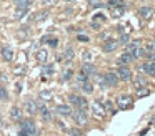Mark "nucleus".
<instances>
[{"label": "nucleus", "mask_w": 155, "mask_h": 136, "mask_svg": "<svg viewBox=\"0 0 155 136\" xmlns=\"http://www.w3.org/2000/svg\"><path fill=\"white\" fill-rule=\"evenodd\" d=\"M68 101H70L77 109H84V111H87V108H88V103H87V100H85L84 96L70 95V96H68Z\"/></svg>", "instance_id": "nucleus-1"}, {"label": "nucleus", "mask_w": 155, "mask_h": 136, "mask_svg": "<svg viewBox=\"0 0 155 136\" xmlns=\"http://www.w3.org/2000/svg\"><path fill=\"white\" fill-rule=\"evenodd\" d=\"M22 125V131L24 133H27V134H37V126H35V123H34V119H24V121L20 123Z\"/></svg>", "instance_id": "nucleus-2"}, {"label": "nucleus", "mask_w": 155, "mask_h": 136, "mask_svg": "<svg viewBox=\"0 0 155 136\" xmlns=\"http://www.w3.org/2000/svg\"><path fill=\"white\" fill-rule=\"evenodd\" d=\"M72 115H74V119H75V123H77L78 126H85V125H87V121H88L87 111H84V109H75Z\"/></svg>", "instance_id": "nucleus-3"}, {"label": "nucleus", "mask_w": 155, "mask_h": 136, "mask_svg": "<svg viewBox=\"0 0 155 136\" xmlns=\"http://www.w3.org/2000/svg\"><path fill=\"white\" fill-rule=\"evenodd\" d=\"M24 109L28 115H35V113H38V103L34 98H27L25 100V105H24Z\"/></svg>", "instance_id": "nucleus-4"}, {"label": "nucleus", "mask_w": 155, "mask_h": 136, "mask_svg": "<svg viewBox=\"0 0 155 136\" xmlns=\"http://www.w3.org/2000/svg\"><path fill=\"white\" fill-rule=\"evenodd\" d=\"M38 113L42 115V118H44L45 121H52V119H54V111H52V109H48L42 101L38 103Z\"/></svg>", "instance_id": "nucleus-5"}, {"label": "nucleus", "mask_w": 155, "mask_h": 136, "mask_svg": "<svg viewBox=\"0 0 155 136\" xmlns=\"http://www.w3.org/2000/svg\"><path fill=\"white\" fill-rule=\"evenodd\" d=\"M117 106L120 109H127V108H130L132 106V96H128V95H120L117 98Z\"/></svg>", "instance_id": "nucleus-6"}, {"label": "nucleus", "mask_w": 155, "mask_h": 136, "mask_svg": "<svg viewBox=\"0 0 155 136\" xmlns=\"http://www.w3.org/2000/svg\"><path fill=\"white\" fill-rule=\"evenodd\" d=\"M137 13H138V17H140V18L148 20V18H152V17H153V8H152L150 5H143V7H140V8L137 10Z\"/></svg>", "instance_id": "nucleus-7"}, {"label": "nucleus", "mask_w": 155, "mask_h": 136, "mask_svg": "<svg viewBox=\"0 0 155 136\" xmlns=\"http://www.w3.org/2000/svg\"><path fill=\"white\" fill-rule=\"evenodd\" d=\"M104 78H105V81H107V86H117L118 76H117V73H115V71H107L104 75Z\"/></svg>", "instance_id": "nucleus-8"}, {"label": "nucleus", "mask_w": 155, "mask_h": 136, "mask_svg": "<svg viewBox=\"0 0 155 136\" xmlns=\"http://www.w3.org/2000/svg\"><path fill=\"white\" fill-rule=\"evenodd\" d=\"M102 48H104V52L105 53H112V52H115V50L118 48V40H107V42L104 43V46H102Z\"/></svg>", "instance_id": "nucleus-9"}, {"label": "nucleus", "mask_w": 155, "mask_h": 136, "mask_svg": "<svg viewBox=\"0 0 155 136\" xmlns=\"http://www.w3.org/2000/svg\"><path fill=\"white\" fill-rule=\"evenodd\" d=\"M115 73H117V76L120 80H130L132 78V71L128 66H118V70Z\"/></svg>", "instance_id": "nucleus-10"}, {"label": "nucleus", "mask_w": 155, "mask_h": 136, "mask_svg": "<svg viewBox=\"0 0 155 136\" xmlns=\"http://www.w3.org/2000/svg\"><path fill=\"white\" fill-rule=\"evenodd\" d=\"M140 71L147 73V75L155 76V62H147V63H142V65H140Z\"/></svg>", "instance_id": "nucleus-11"}, {"label": "nucleus", "mask_w": 155, "mask_h": 136, "mask_svg": "<svg viewBox=\"0 0 155 136\" xmlns=\"http://www.w3.org/2000/svg\"><path fill=\"white\" fill-rule=\"evenodd\" d=\"M35 58H37L38 63H42V65H47V62H48V52H47V50H44V48L37 50V53H35Z\"/></svg>", "instance_id": "nucleus-12"}, {"label": "nucleus", "mask_w": 155, "mask_h": 136, "mask_svg": "<svg viewBox=\"0 0 155 136\" xmlns=\"http://www.w3.org/2000/svg\"><path fill=\"white\" fill-rule=\"evenodd\" d=\"M82 73L87 75V76L97 75V68H95V65H92V63H84V65H82Z\"/></svg>", "instance_id": "nucleus-13"}, {"label": "nucleus", "mask_w": 155, "mask_h": 136, "mask_svg": "<svg viewBox=\"0 0 155 136\" xmlns=\"http://www.w3.org/2000/svg\"><path fill=\"white\" fill-rule=\"evenodd\" d=\"M92 111H94L95 116H104L105 115V108L100 101H94L92 103Z\"/></svg>", "instance_id": "nucleus-14"}, {"label": "nucleus", "mask_w": 155, "mask_h": 136, "mask_svg": "<svg viewBox=\"0 0 155 136\" xmlns=\"http://www.w3.org/2000/svg\"><path fill=\"white\" fill-rule=\"evenodd\" d=\"M2 58H4L5 62H12V60H14V50L8 45L2 46Z\"/></svg>", "instance_id": "nucleus-15"}, {"label": "nucleus", "mask_w": 155, "mask_h": 136, "mask_svg": "<svg viewBox=\"0 0 155 136\" xmlns=\"http://www.w3.org/2000/svg\"><path fill=\"white\" fill-rule=\"evenodd\" d=\"M48 17H50V12H48V8H45V10H38V12L34 15V20L35 22H44V20H47Z\"/></svg>", "instance_id": "nucleus-16"}, {"label": "nucleus", "mask_w": 155, "mask_h": 136, "mask_svg": "<svg viewBox=\"0 0 155 136\" xmlns=\"http://www.w3.org/2000/svg\"><path fill=\"white\" fill-rule=\"evenodd\" d=\"M55 113H58L60 116H70L72 115V109H70V106H67V105H57Z\"/></svg>", "instance_id": "nucleus-17"}, {"label": "nucleus", "mask_w": 155, "mask_h": 136, "mask_svg": "<svg viewBox=\"0 0 155 136\" xmlns=\"http://www.w3.org/2000/svg\"><path fill=\"white\" fill-rule=\"evenodd\" d=\"M132 60H134V58H132V55H128V53H124V55H120V56L117 58V63H118L120 66H127L128 63L132 62Z\"/></svg>", "instance_id": "nucleus-18"}, {"label": "nucleus", "mask_w": 155, "mask_h": 136, "mask_svg": "<svg viewBox=\"0 0 155 136\" xmlns=\"http://www.w3.org/2000/svg\"><path fill=\"white\" fill-rule=\"evenodd\" d=\"M10 118L15 119V121H20L22 119V109L18 106H12L10 108Z\"/></svg>", "instance_id": "nucleus-19"}, {"label": "nucleus", "mask_w": 155, "mask_h": 136, "mask_svg": "<svg viewBox=\"0 0 155 136\" xmlns=\"http://www.w3.org/2000/svg\"><path fill=\"white\" fill-rule=\"evenodd\" d=\"M64 60L67 63H72V60H74V56H75V52H74V48H72V46H67V48H65V52H64Z\"/></svg>", "instance_id": "nucleus-20"}, {"label": "nucleus", "mask_w": 155, "mask_h": 136, "mask_svg": "<svg viewBox=\"0 0 155 136\" xmlns=\"http://www.w3.org/2000/svg\"><path fill=\"white\" fill-rule=\"evenodd\" d=\"M137 48H140V40H134V42H128L127 43V48H125V53H128L130 55L134 50H137Z\"/></svg>", "instance_id": "nucleus-21"}, {"label": "nucleus", "mask_w": 155, "mask_h": 136, "mask_svg": "<svg viewBox=\"0 0 155 136\" xmlns=\"http://www.w3.org/2000/svg\"><path fill=\"white\" fill-rule=\"evenodd\" d=\"M40 43H50V45H52V48H55V46H57V43H58V40L55 38V36H50V35H45V36H42Z\"/></svg>", "instance_id": "nucleus-22"}, {"label": "nucleus", "mask_w": 155, "mask_h": 136, "mask_svg": "<svg viewBox=\"0 0 155 136\" xmlns=\"http://www.w3.org/2000/svg\"><path fill=\"white\" fill-rule=\"evenodd\" d=\"M38 98H40L42 101H50V100L54 98V95H52L50 90H42V91L38 93Z\"/></svg>", "instance_id": "nucleus-23"}, {"label": "nucleus", "mask_w": 155, "mask_h": 136, "mask_svg": "<svg viewBox=\"0 0 155 136\" xmlns=\"http://www.w3.org/2000/svg\"><path fill=\"white\" fill-rule=\"evenodd\" d=\"M134 86H135L137 90L145 88V86H147V80H145L143 76H137V78L134 80Z\"/></svg>", "instance_id": "nucleus-24"}, {"label": "nucleus", "mask_w": 155, "mask_h": 136, "mask_svg": "<svg viewBox=\"0 0 155 136\" xmlns=\"http://www.w3.org/2000/svg\"><path fill=\"white\" fill-rule=\"evenodd\" d=\"M32 2H34V0H14L17 8H28V7L32 5Z\"/></svg>", "instance_id": "nucleus-25"}, {"label": "nucleus", "mask_w": 155, "mask_h": 136, "mask_svg": "<svg viewBox=\"0 0 155 136\" xmlns=\"http://www.w3.org/2000/svg\"><path fill=\"white\" fill-rule=\"evenodd\" d=\"M110 12H112V17L118 18V17H122V15H124L125 7H114V8H110Z\"/></svg>", "instance_id": "nucleus-26"}, {"label": "nucleus", "mask_w": 155, "mask_h": 136, "mask_svg": "<svg viewBox=\"0 0 155 136\" xmlns=\"http://www.w3.org/2000/svg\"><path fill=\"white\" fill-rule=\"evenodd\" d=\"M54 71H55V68H54V65H44V70H42V75L44 76H52L54 75Z\"/></svg>", "instance_id": "nucleus-27"}, {"label": "nucleus", "mask_w": 155, "mask_h": 136, "mask_svg": "<svg viewBox=\"0 0 155 136\" xmlns=\"http://www.w3.org/2000/svg\"><path fill=\"white\" fill-rule=\"evenodd\" d=\"M27 12H28V8H15L14 17H15L17 20H20V18H24V17L27 15Z\"/></svg>", "instance_id": "nucleus-28"}, {"label": "nucleus", "mask_w": 155, "mask_h": 136, "mask_svg": "<svg viewBox=\"0 0 155 136\" xmlns=\"http://www.w3.org/2000/svg\"><path fill=\"white\" fill-rule=\"evenodd\" d=\"M107 7L108 8H114V7H125V3H124V0H108Z\"/></svg>", "instance_id": "nucleus-29"}, {"label": "nucleus", "mask_w": 155, "mask_h": 136, "mask_svg": "<svg viewBox=\"0 0 155 136\" xmlns=\"http://www.w3.org/2000/svg\"><path fill=\"white\" fill-rule=\"evenodd\" d=\"M80 88H82V91L87 93V95H90V93L94 91V85H92L90 81H87V83H84V85H80Z\"/></svg>", "instance_id": "nucleus-30"}, {"label": "nucleus", "mask_w": 155, "mask_h": 136, "mask_svg": "<svg viewBox=\"0 0 155 136\" xmlns=\"http://www.w3.org/2000/svg\"><path fill=\"white\" fill-rule=\"evenodd\" d=\"M102 22H105V17L102 15V13H97V15H94V22H92V25L97 28L98 27V23H102Z\"/></svg>", "instance_id": "nucleus-31"}, {"label": "nucleus", "mask_w": 155, "mask_h": 136, "mask_svg": "<svg viewBox=\"0 0 155 136\" xmlns=\"http://www.w3.org/2000/svg\"><path fill=\"white\" fill-rule=\"evenodd\" d=\"M130 55H132V58H142V56L145 55V50L143 48H137V50H134Z\"/></svg>", "instance_id": "nucleus-32"}, {"label": "nucleus", "mask_w": 155, "mask_h": 136, "mask_svg": "<svg viewBox=\"0 0 155 136\" xmlns=\"http://www.w3.org/2000/svg\"><path fill=\"white\" fill-rule=\"evenodd\" d=\"M8 100V91L5 90V86H0V101H7Z\"/></svg>", "instance_id": "nucleus-33"}, {"label": "nucleus", "mask_w": 155, "mask_h": 136, "mask_svg": "<svg viewBox=\"0 0 155 136\" xmlns=\"http://www.w3.org/2000/svg\"><path fill=\"white\" fill-rule=\"evenodd\" d=\"M88 81V76L87 75H84V73H78V75H77V83H78V85H84V83H87Z\"/></svg>", "instance_id": "nucleus-34"}, {"label": "nucleus", "mask_w": 155, "mask_h": 136, "mask_svg": "<svg viewBox=\"0 0 155 136\" xmlns=\"http://www.w3.org/2000/svg\"><path fill=\"white\" fill-rule=\"evenodd\" d=\"M128 42H130V36H128V33H122L120 40H118V45H127Z\"/></svg>", "instance_id": "nucleus-35"}, {"label": "nucleus", "mask_w": 155, "mask_h": 136, "mask_svg": "<svg viewBox=\"0 0 155 136\" xmlns=\"http://www.w3.org/2000/svg\"><path fill=\"white\" fill-rule=\"evenodd\" d=\"M88 5L92 8H100V7H104V3H102V0H88Z\"/></svg>", "instance_id": "nucleus-36"}, {"label": "nucleus", "mask_w": 155, "mask_h": 136, "mask_svg": "<svg viewBox=\"0 0 155 136\" xmlns=\"http://www.w3.org/2000/svg\"><path fill=\"white\" fill-rule=\"evenodd\" d=\"M148 93H150V90H147V88H140V90H137V96H138V98H142V96H147Z\"/></svg>", "instance_id": "nucleus-37"}, {"label": "nucleus", "mask_w": 155, "mask_h": 136, "mask_svg": "<svg viewBox=\"0 0 155 136\" xmlns=\"http://www.w3.org/2000/svg\"><path fill=\"white\" fill-rule=\"evenodd\" d=\"M97 81H98V85H100L102 88H105V86H107V81H105L104 75H98V76H97Z\"/></svg>", "instance_id": "nucleus-38"}, {"label": "nucleus", "mask_w": 155, "mask_h": 136, "mask_svg": "<svg viewBox=\"0 0 155 136\" xmlns=\"http://www.w3.org/2000/svg\"><path fill=\"white\" fill-rule=\"evenodd\" d=\"M68 134L70 136H82V131L78 128H72L70 131H68Z\"/></svg>", "instance_id": "nucleus-39"}, {"label": "nucleus", "mask_w": 155, "mask_h": 136, "mask_svg": "<svg viewBox=\"0 0 155 136\" xmlns=\"http://www.w3.org/2000/svg\"><path fill=\"white\" fill-rule=\"evenodd\" d=\"M72 75H74V73H72V70H65L64 75H62V80H68V78H72Z\"/></svg>", "instance_id": "nucleus-40"}, {"label": "nucleus", "mask_w": 155, "mask_h": 136, "mask_svg": "<svg viewBox=\"0 0 155 136\" xmlns=\"http://www.w3.org/2000/svg\"><path fill=\"white\" fill-rule=\"evenodd\" d=\"M84 60L88 63V62L92 60V53H90V52H84Z\"/></svg>", "instance_id": "nucleus-41"}, {"label": "nucleus", "mask_w": 155, "mask_h": 136, "mask_svg": "<svg viewBox=\"0 0 155 136\" xmlns=\"http://www.w3.org/2000/svg\"><path fill=\"white\" fill-rule=\"evenodd\" d=\"M42 2H44V5L50 7V5H55V3H57V0H42Z\"/></svg>", "instance_id": "nucleus-42"}, {"label": "nucleus", "mask_w": 155, "mask_h": 136, "mask_svg": "<svg viewBox=\"0 0 155 136\" xmlns=\"http://www.w3.org/2000/svg\"><path fill=\"white\" fill-rule=\"evenodd\" d=\"M148 52H150V53H155V40L150 43V45H148Z\"/></svg>", "instance_id": "nucleus-43"}, {"label": "nucleus", "mask_w": 155, "mask_h": 136, "mask_svg": "<svg viewBox=\"0 0 155 136\" xmlns=\"http://www.w3.org/2000/svg\"><path fill=\"white\" fill-rule=\"evenodd\" d=\"M78 40H80V42H88V38L85 35H78Z\"/></svg>", "instance_id": "nucleus-44"}, {"label": "nucleus", "mask_w": 155, "mask_h": 136, "mask_svg": "<svg viewBox=\"0 0 155 136\" xmlns=\"http://www.w3.org/2000/svg\"><path fill=\"white\" fill-rule=\"evenodd\" d=\"M148 58H150V62H155V53H150V55H148Z\"/></svg>", "instance_id": "nucleus-45"}, {"label": "nucleus", "mask_w": 155, "mask_h": 136, "mask_svg": "<svg viewBox=\"0 0 155 136\" xmlns=\"http://www.w3.org/2000/svg\"><path fill=\"white\" fill-rule=\"evenodd\" d=\"M15 73H17V75H22V73H24V68H22V66H20V68H17V71H15Z\"/></svg>", "instance_id": "nucleus-46"}, {"label": "nucleus", "mask_w": 155, "mask_h": 136, "mask_svg": "<svg viewBox=\"0 0 155 136\" xmlns=\"http://www.w3.org/2000/svg\"><path fill=\"white\" fill-rule=\"evenodd\" d=\"M18 136H30V134H27V133H24V131H20V133H18Z\"/></svg>", "instance_id": "nucleus-47"}, {"label": "nucleus", "mask_w": 155, "mask_h": 136, "mask_svg": "<svg viewBox=\"0 0 155 136\" xmlns=\"http://www.w3.org/2000/svg\"><path fill=\"white\" fill-rule=\"evenodd\" d=\"M65 2H75V0H65Z\"/></svg>", "instance_id": "nucleus-48"}, {"label": "nucleus", "mask_w": 155, "mask_h": 136, "mask_svg": "<svg viewBox=\"0 0 155 136\" xmlns=\"http://www.w3.org/2000/svg\"><path fill=\"white\" fill-rule=\"evenodd\" d=\"M0 126H2V119H0Z\"/></svg>", "instance_id": "nucleus-49"}]
</instances>
